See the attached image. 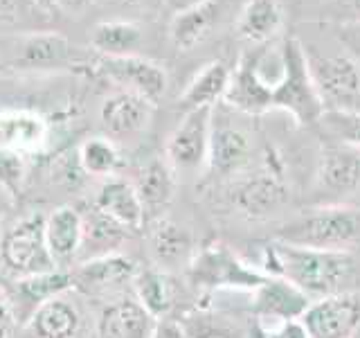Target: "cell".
<instances>
[{"label":"cell","mask_w":360,"mask_h":338,"mask_svg":"<svg viewBox=\"0 0 360 338\" xmlns=\"http://www.w3.org/2000/svg\"><path fill=\"white\" fill-rule=\"evenodd\" d=\"M70 289H72L70 270L54 268L41 275L14 280V289H11V296H7V300L11 302V307H14L18 323L25 325L30 315L37 311L43 302H48L54 296H61V293Z\"/></svg>","instance_id":"17"},{"label":"cell","mask_w":360,"mask_h":338,"mask_svg":"<svg viewBox=\"0 0 360 338\" xmlns=\"http://www.w3.org/2000/svg\"><path fill=\"white\" fill-rule=\"evenodd\" d=\"M97 70L120 90H129V93L140 95L149 99L151 104H158V99L165 95L169 84L165 68L140 54L99 56Z\"/></svg>","instance_id":"10"},{"label":"cell","mask_w":360,"mask_h":338,"mask_svg":"<svg viewBox=\"0 0 360 338\" xmlns=\"http://www.w3.org/2000/svg\"><path fill=\"white\" fill-rule=\"evenodd\" d=\"M262 273L284 277L311 300L347 291L354 277L349 251H315V248L273 242L262 251Z\"/></svg>","instance_id":"1"},{"label":"cell","mask_w":360,"mask_h":338,"mask_svg":"<svg viewBox=\"0 0 360 338\" xmlns=\"http://www.w3.org/2000/svg\"><path fill=\"white\" fill-rule=\"evenodd\" d=\"M281 27H284V7L279 5V0H245L236 18L239 37L257 45L273 41Z\"/></svg>","instance_id":"24"},{"label":"cell","mask_w":360,"mask_h":338,"mask_svg":"<svg viewBox=\"0 0 360 338\" xmlns=\"http://www.w3.org/2000/svg\"><path fill=\"white\" fill-rule=\"evenodd\" d=\"M65 293L43 302L30 315L27 323L22 325L27 338H82L86 327L84 311Z\"/></svg>","instance_id":"13"},{"label":"cell","mask_w":360,"mask_h":338,"mask_svg":"<svg viewBox=\"0 0 360 338\" xmlns=\"http://www.w3.org/2000/svg\"><path fill=\"white\" fill-rule=\"evenodd\" d=\"M45 242L56 266L72 262L84 246V217L72 206H61L45 217Z\"/></svg>","instance_id":"20"},{"label":"cell","mask_w":360,"mask_h":338,"mask_svg":"<svg viewBox=\"0 0 360 338\" xmlns=\"http://www.w3.org/2000/svg\"><path fill=\"white\" fill-rule=\"evenodd\" d=\"M90 5H93V0H54V7L68 16H82Z\"/></svg>","instance_id":"37"},{"label":"cell","mask_w":360,"mask_h":338,"mask_svg":"<svg viewBox=\"0 0 360 338\" xmlns=\"http://www.w3.org/2000/svg\"><path fill=\"white\" fill-rule=\"evenodd\" d=\"M142 43V27L133 20H101L90 34V48L99 56L135 54Z\"/></svg>","instance_id":"28"},{"label":"cell","mask_w":360,"mask_h":338,"mask_svg":"<svg viewBox=\"0 0 360 338\" xmlns=\"http://www.w3.org/2000/svg\"><path fill=\"white\" fill-rule=\"evenodd\" d=\"M48 138V124L30 111H9L0 115V149L22 154L34 151Z\"/></svg>","instance_id":"25"},{"label":"cell","mask_w":360,"mask_h":338,"mask_svg":"<svg viewBox=\"0 0 360 338\" xmlns=\"http://www.w3.org/2000/svg\"><path fill=\"white\" fill-rule=\"evenodd\" d=\"M281 56H284V75L275 88L273 111H286L300 124L320 122L324 104L313 86L304 45L290 37L281 43Z\"/></svg>","instance_id":"3"},{"label":"cell","mask_w":360,"mask_h":338,"mask_svg":"<svg viewBox=\"0 0 360 338\" xmlns=\"http://www.w3.org/2000/svg\"><path fill=\"white\" fill-rule=\"evenodd\" d=\"M122 5H127V7H138V5H142L144 0H120Z\"/></svg>","instance_id":"41"},{"label":"cell","mask_w":360,"mask_h":338,"mask_svg":"<svg viewBox=\"0 0 360 338\" xmlns=\"http://www.w3.org/2000/svg\"><path fill=\"white\" fill-rule=\"evenodd\" d=\"M266 277L262 268H252L221 242L205 244L189 262V280L200 289H236L252 293L259 284H264Z\"/></svg>","instance_id":"4"},{"label":"cell","mask_w":360,"mask_h":338,"mask_svg":"<svg viewBox=\"0 0 360 338\" xmlns=\"http://www.w3.org/2000/svg\"><path fill=\"white\" fill-rule=\"evenodd\" d=\"M320 122L333 138L360 151V111L358 108H324Z\"/></svg>","instance_id":"31"},{"label":"cell","mask_w":360,"mask_h":338,"mask_svg":"<svg viewBox=\"0 0 360 338\" xmlns=\"http://www.w3.org/2000/svg\"><path fill=\"white\" fill-rule=\"evenodd\" d=\"M20 9H22V0H0V23L16 20Z\"/></svg>","instance_id":"38"},{"label":"cell","mask_w":360,"mask_h":338,"mask_svg":"<svg viewBox=\"0 0 360 338\" xmlns=\"http://www.w3.org/2000/svg\"><path fill=\"white\" fill-rule=\"evenodd\" d=\"M360 237V212L347 206H320L300 214L277 232V242L315 251H349Z\"/></svg>","instance_id":"2"},{"label":"cell","mask_w":360,"mask_h":338,"mask_svg":"<svg viewBox=\"0 0 360 338\" xmlns=\"http://www.w3.org/2000/svg\"><path fill=\"white\" fill-rule=\"evenodd\" d=\"M340 39L345 41V45L349 50H352V56L360 61V23L356 25H347L340 34Z\"/></svg>","instance_id":"35"},{"label":"cell","mask_w":360,"mask_h":338,"mask_svg":"<svg viewBox=\"0 0 360 338\" xmlns=\"http://www.w3.org/2000/svg\"><path fill=\"white\" fill-rule=\"evenodd\" d=\"M300 323L311 338H356L360 334V296L340 291L311 300Z\"/></svg>","instance_id":"9"},{"label":"cell","mask_w":360,"mask_h":338,"mask_svg":"<svg viewBox=\"0 0 360 338\" xmlns=\"http://www.w3.org/2000/svg\"><path fill=\"white\" fill-rule=\"evenodd\" d=\"M124 230L120 223L108 219L106 214L95 210L93 219L84 217V246L82 248H104V255L112 253L124 239Z\"/></svg>","instance_id":"32"},{"label":"cell","mask_w":360,"mask_h":338,"mask_svg":"<svg viewBox=\"0 0 360 338\" xmlns=\"http://www.w3.org/2000/svg\"><path fill=\"white\" fill-rule=\"evenodd\" d=\"M0 214H3V185H0Z\"/></svg>","instance_id":"43"},{"label":"cell","mask_w":360,"mask_h":338,"mask_svg":"<svg viewBox=\"0 0 360 338\" xmlns=\"http://www.w3.org/2000/svg\"><path fill=\"white\" fill-rule=\"evenodd\" d=\"M230 194L234 208L248 219H266L284 203L286 187L277 174L257 172L236 180Z\"/></svg>","instance_id":"15"},{"label":"cell","mask_w":360,"mask_h":338,"mask_svg":"<svg viewBox=\"0 0 360 338\" xmlns=\"http://www.w3.org/2000/svg\"><path fill=\"white\" fill-rule=\"evenodd\" d=\"M356 338H360V334H358V336H356Z\"/></svg>","instance_id":"44"},{"label":"cell","mask_w":360,"mask_h":338,"mask_svg":"<svg viewBox=\"0 0 360 338\" xmlns=\"http://www.w3.org/2000/svg\"><path fill=\"white\" fill-rule=\"evenodd\" d=\"M151 338H185V334H183V327H180L178 323L165 318V320H158L155 332Z\"/></svg>","instance_id":"36"},{"label":"cell","mask_w":360,"mask_h":338,"mask_svg":"<svg viewBox=\"0 0 360 338\" xmlns=\"http://www.w3.org/2000/svg\"><path fill=\"white\" fill-rule=\"evenodd\" d=\"M131 183L142 201L144 214L162 219L160 214L169 208L176 192V172L169 167V163L162 158H151L135 172Z\"/></svg>","instance_id":"21"},{"label":"cell","mask_w":360,"mask_h":338,"mask_svg":"<svg viewBox=\"0 0 360 338\" xmlns=\"http://www.w3.org/2000/svg\"><path fill=\"white\" fill-rule=\"evenodd\" d=\"M135 298L155 320H162L174 307V284L162 268L138 270L133 280Z\"/></svg>","instance_id":"29"},{"label":"cell","mask_w":360,"mask_h":338,"mask_svg":"<svg viewBox=\"0 0 360 338\" xmlns=\"http://www.w3.org/2000/svg\"><path fill=\"white\" fill-rule=\"evenodd\" d=\"M212 108H191L169 133L165 161L176 174H194L207 165Z\"/></svg>","instance_id":"8"},{"label":"cell","mask_w":360,"mask_h":338,"mask_svg":"<svg viewBox=\"0 0 360 338\" xmlns=\"http://www.w3.org/2000/svg\"><path fill=\"white\" fill-rule=\"evenodd\" d=\"M230 77H232V68L225 61L217 59L205 63L187 84L183 97H180V104L187 111L214 108L225 99V93L230 88Z\"/></svg>","instance_id":"23"},{"label":"cell","mask_w":360,"mask_h":338,"mask_svg":"<svg viewBox=\"0 0 360 338\" xmlns=\"http://www.w3.org/2000/svg\"><path fill=\"white\" fill-rule=\"evenodd\" d=\"M18 318L14 313V307H11V302L7 300V296L0 293V338H11L18 327Z\"/></svg>","instance_id":"34"},{"label":"cell","mask_w":360,"mask_h":338,"mask_svg":"<svg viewBox=\"0 0 360 338\" xmlns=\"http://www.w3.org/2000/svg\"><path fill=\"white\" fill-rule=\"evenodd\" d=\"M34 5L37 7H41V9H50V7H54V0H32Z\"/></svg>","instance_id":"40"},{"label":"cell","mask_w":360,"mask_h":338,"mask_svg":"<svg viewBox=\"0 0 360 338\" xmlns=\"http://www.w3.org/2000/svg\"><path fill=\"white\" fill-rule=\"evenodd\" d=\"M0 264L14 280L48 273L56 268L45 242V217L20 219L0 239Z\"/></svg>","instance_id":"5"},{"label":"cell","mask_w":360,"mask_h":338,"mask_svg":"<svg viewBox=\"0 0 360 338\" xmlns=\"http://www.w3.org/2000/svg\"><path fill=\"white\" fill-rule=\"evenodd\" d=\"M79 165L90 176H104V178L115 176L122 165V154L117 149V142H112L106 135L88 138L79 146Z\"/></svg>","instance_id":"30"},{"label":"cell","mask_w":360,"mask_h":338,"mask_svg":"<svg viewBox=\"0 0 360 338\" xmlns=\"http://www.w3.org/2000/svg\"><path fill=\"white\" fill-rule=\"evenodd\" d=\"M95 210L120 223L124 230H140L146 219L142 201L133 183L120 176L106 178V183L99 187L95 199Z\"/></svg>","instance_id":"19"},{"label":"cell","mask_w":360,"mask_h":338,"mask_svg":"<svg viewBox=\"0 0 360 338\" xmlns=\"http://www.w3.org/2000/svg\"><path fill=\"white\" fill-rule=\"evenodd\" d=\"M311 304V298L290 284L284 277H266L264 284L252 291V309L259 318L270 320V325L300 320Z\"/></svg>","instance_id":"16"},{"label":"cell","mask_w":360,"mask_h":338,"mask_svg":"<svg viewBox=\"0 0 360 338\" xmlns=\"http://www.w3.org/2000/svg\"><path fill=\"white\" fill-rule=\"evenodd\" d=\"M158 320L135 296L108 300L97 318V338H151Z\"/></svg>","instance_id":"14"},{"label":"cell","mask_w":360,"mask_h":338,"mask_svg":"<svg viewBox=\"0 0 360 338\" xmlns=\"http://www.w3.org/2000/svg\"><path fill=\"white\" fill-rule=\"evenodd\" d=\"M138 268L131 259L108 253L84 262L72 273V287H77L86 296H122V289L133 284Z\"/></svg>","instance_id":"12"},{"label":"cell","mask_w":360,"mask_h":338,"mask_svg":"<svg viewBox=\"0 0 360 338\" xmlns=\"http://www.w3.org/2000/svg\"><path fill=\"white\" fill-rule=\"evenodd\" d=\"M264 338H311V336L307 334L300 320H286V323L270 325L264 332Z\"/></svg>","instance_id":"33"},{"label":"cell","mask_w":360,"mask_h":338,"mask_svg":"<svg viewBox=\"0 0 360 338\" xmlns=\"http://www.w3.org/2000/svg\"><path fill=\"white\" fill-rule=\"evenodd\" d=\"M360 185V151L347 144L324 146L318 167V189L329 196H349Z\"/></svg>","instance_id":"18"},{"label":"cell","mask_w":360,"mask_h":338,"mask_svg":"<svg viewBox=\"0 0 360 338\" xmlns=\"http://www.w3.org/2000/svg\"><path fill=\"white\" fill-rule=\"evenodd\" d=\"M165 3L172 7L174 11H180L185 7H191V5H198V3H205V0H165Z\"/></svg>","instance_id":"39"},{"label":"cell","mask_w":360,"mask_h":338,"mask_svg":"<svg viewBox=\"0 0 360 338\" xmlns=\"http://www.w3.org/2000/svg\"><path fill=\"white\" fill-rule=\"evenodd\" d=\"M155 104L129 90H115L104 99L99 111L101 127L106 131V138L112 142H127L138 138L149 127L153 118Z\"/></svg>","instance_id":"11"},{"label":"cell","mask_w":360,"mask_h":338,"mask_svg":"<svg viewBox=\"0 0 360 338\" xmlns=\"http://www.w3.org/2000/svg\"><path fill=\"white\" fill-rule=\"evenodd\" d=\"M72 45L59 32H32L20 43L16 63L22 68H61L70 61Z\"/></svg>","instance_id":"27"},{"label":"cell","mask_w":360,"mask_h":338,"mask_svg":"<svg viewBox=\"0 0 360 338\" xmlns=\"http://www.w3.org/2000/svg\"><path fill=\"white\" fill-rule=\"evenodd\" d=\"M194 242L191 234L169 219H158L151 232V255L162 270L178 268L180 264H189L194 257Z\"/></svg>","instance_id":"26"},{"label":"cell","mask_w":360,"mask_h":338,"mask_svg":"<svg viewBox=\"0 0 360 338\" xmlns=\"http://www.w3.org/2000/svg\"><path fill=\"white\" fill-rule=\"evenodd\" d=\"M307 65L324 108H354L360 99V61L352 54H320L304 45Z\"/></svg>","instance_id":"6"},{"label":"cell","mask_w":360,"mask_h":338,"mask_svg":"<svg viewBox=\"0 0 360 338\" xmlns=\"http://www.w3.org/2000/svg\"><path fill=\"white\" fill-rule=\"evenodd\" d=\"M217 16H219L217 0H205V3L174 11L172 23H169V41L180 52L196 48L198 43H202L210 37L214 23H217Z\"/></svg>","instance_id":"22"},{"label":"cell","mask_w":360,"mask_h":338,"mask_svg":"<svg viewBox=\"0 0 360 338\" xmlns=\"http://www.w3.org/2000/svg\"><path fill=\"white\" fill-rule=\"evenodd\" d=\"M347 3H349V7H352V9L356 11V14L360 16V0H347Z\"/></svg>","instance_id":"42"},{"label":"cell","mask_w":360,"mask_h":338,"mask_svg":"<svg viewBox=\"0 0 360 338\" xmlns=\"http://www.w3.org/2000/svg\"><path fill=\"white\" fill-rule=\"evenodd\" d=\"M252 154H255L252 135L230 118L228 104L221 101V104L214 106L207 167L223 178L243 176L245 169L252 163Z\"/></svg>","instance_id":"7"}]
</instances>
